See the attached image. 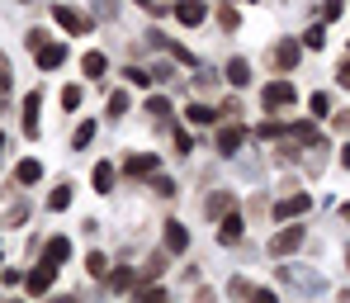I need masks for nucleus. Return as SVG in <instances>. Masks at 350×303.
<instances>
[{"label":"nucleus","instance_id":"obj_36","mask_svg":"<svg viewBox=\"0 0 350 303\" xmlns=\"http://www.w3.org/2000/svg\"><path fill=\"white\" fill-rule=\"evenodd\" d=\"M175 152H180V157L189 152V133H185V128H175Z\"/></svg>","mask_w":350,"mask_h":303},{"label":"nucleus","instance_id":"obj_3","mask_svg":"<svg viewBox=\"0 0 350 303\" xmlns=\"http://www.w3.org/2000/svg\"><path fill=\"white\" fill-rule=\"evenodd\" d=\"M53 280H57V265H53V261H43V265H33V270H29V280H24V289H29L33 299H43V294L53 289Z\"/></svg>","mask_w":350,"mask_h":303},{"label":"nucleus","instance_id":"obj_35","mask_svg":"<svg viewBox=\"0 0 350 303\" xmlns=\"http://www.w3.org/2000/svg\"><path fill=\"white\" fill-rule=\"evenodd\" d=\"M218 19H223V29H237V10H232V5H223V10H218Z\"/></svg>","mask_w":350,"mask_h":303},{"label":"nucleus","instance_id":"obj_10","mask_svg":"<svg viewBox=\"0 0 350 303\" xmlns=\"http://www.w3.org/2000/svg\"><path fill=\"white\" fill-rule=\"evenodd\" d=\"M157 166H161V161H157L152 152H142V157H128V161H123V171H128L133 181H137V176H157Z\"/></svg>","mask_w":350,"mask_h":303},{"label":"nucleus","instance_id":"obj_23","mask_svg":"<svg viewBox=\"0 0 350 303\" xmlns=\"http://www.w3.org/2000/svg\"><path fill=\"white\" fill-rule=\"evenodd\" d=\"M66 204H71V185H57V189H53V194H48V209H66Z\"/></svg>","mask_w":350,"mask_h":303},{"label":"nucleus","instance_id":"obj_25","mask_svg":"<svg viewBox=\"0 0 350 303\" xmlns=\"http://www.w3.org/2000/svg\"><path fill=\"white\" fill-rule=\"evenodd\" d=\"M213 119H218V114H213L208 105H189V123H199V128H204V123H213Z\"/></svg>","mask_w":350,"mask_h":303},{"label":"nucleus","instance_id":"obj_18","mask_svg":"<svg viewBox=\"0 0 350 303\" xmlns=\"http://www.w3.org/2000/svg\"><path fill=\"white\" fill-rule=\"evenodd\" d=\"M218 233H223V242H241V218H237L232 209L223 213V228H218Z\"/></svg>","mask_w":350,"mask_h":303},{"label":"nucleus","instance_id":"obj_11","mask_svg":"<svg viewBox=\"0 0 350 303\" xmlns=\"http://www.w3.org/2000/svg\"><path fill=\"white\" fill-rule=\"evenodd\" d=\"M289 142L317 147V142H322V128H317V123H289Z\"/></svg>","mask_w":350,"mask_h":303},{"label":"nucleus","instance_id":"obj_20","mask_svg":"<svg viewBox=\"0 0 350 303\" xmlns=\"http://www.w3.org/2000/svg\"><path fill=\"white\" fill-rule=\"evenodd\" d=\"M90 181H95V189H100V194H105V189H109V185H114V166H109V161H100V166H95V171H90Z\"/></svg>","mask_w":350,"mask_h":303},{"label":"nucleus","instance_id":"obj_9","mask_svg":"<svg viewBox=\"0 0 350 303\" xmlns=\"http://www.w3.org/2000/svg\"><path fill=\"white\" fill-rule=\"evenodd\" d=\"M241 142H246V128H241V123H228V128L218 133V152H223V157H232Z\"/></svg>","mask_w":350,"mask_h":303},{"label":"nucleus","instance_id":"obj_16","mask_svg":"<svg viewBox=\"0 0 350 303\" xmlns=\"http://www.w3.org/2000/svg\"><path fill=\"white\" fill-rule=\"evenodd\" d=\"M66 256H71V242H66V237H53V242L43 246V261H53V265H62Z\"/></svg>","mask_w":350,"mask_h":303},{"label":"nucleus","instance_id":"obj_8","mask_svg":"<svg viewBox=\"0 0 350 303\" xmlns=\"http://www.w3.org/2000/svg\"><path fill=\"white\" fill-rule=\"evenodd\" d=\"M38 105H43V95L29 90L24 95V137H38Z\"/></svg>","mask_w":350,"mask_h":303},{"label":"nucleus","instance_id":"obj_44","mask_svg":"<svg viewBox=\"0 0 350 303\" xmlns=\"http://www.w3.org/2000/svg\"><path fill=\"white\" fill-rule=\"evenodd\" d=\"M346 256H350V251H346Z\"/></svg>","mask_w":350,"mask_h":303},{"label":"nucleus","instance_id":"obj_15","mask_svg":"<svg viewBox=\"0 0 350 303\" xmlns=\"http://www.w3.org/2000/svg\"><path fill=\"white\" fill-rule=\"evenodd\" d=\"M185 246H189L185 223H166V251H185Z\"/></svg>","mask_w":350,"mask_h":303},{"label":"nucleus","instance_id":"obj_17","mask_svg":"<svg viewBox=\"0 0 350 303\" xmlns=\"http://www.w3.org/2000/svg\"><path fill=\"white\" fill-rule=\"evenodd\" d=\"M228 209H232V194H208V199H204V213H208V218H223Z\"/></svg>","mask_w":350,"mask_h":303},{"label":"nucleus","instance_id":"obj_14","mask_svg":"<svg viewBox=\"0 0 350 303\" xmlns=\"http://www.w3.org/2000/svg\"><path fill=\"white\" fill-rule=\"evenodd\" d=\"M298 53H303V48H298V43H280V48H275V66H284V71H289V66H298Z\"/></svg>","mask_w":350,"mask_h":303},{"label":"nucleus","instance_id":"obj_40","mask_svg":"<svg viewBox=\"0 0 350 303\" xmlns=\"http://www.w3.org/2000/svg\"><path fill=\"white\" fill-rule=\"evenodd\" d=\"M341 166H350V142H346V147H341Z\"/></svg>","mask_w":350,"mask_h":303},{"label":"nucleus","instance_id":"obj_1","mask_svg":"<svg viewBox=\"0 0 350 303\" xmlns=\"http://www.w3.org/2000/svg\"><path fill=\"white\" fill-rule=\"evenodd\" d=\"M293 100H298V90H293V81H270L265 90H260V105L275 114V109H293Z\"/></svg>","mask_w":350,"mask_h":303},{"label":"nucleus","instance_id":"obj_30","mask_svg":"<svg viewBox=\"0 0 350 303\" xmlns=\"http://www.w3.org/2000/svg\"><path fill=\"white\" fill-rule=\"evenodd\" d=\"M147 114H157V119H166V114H171V100H161V95H152V100H147Z\"/></svg>","mask_w":350,"mask_h":303},{"label":"nucleus","instance_id":"obj_28","mask_svg":"<svg viewBox=\"0 0 350 303\" xmlns=\"http://www.w3.org/2000/svg\"><path fill=\"white\" fill-rule=\"evenodd\" d=\"M10 100V57L0 53V105Z\"/></svg>","mask_w":350,"mask_h":303},{"label":"nucleus","instance_id":"obj_31","mask_svg":"<svg viewBox=\"0 0 350 303\" xmlns=\"http://www.w3.org/2000/svg\"><path fill=\"white\" fill-rule=\"evenodd\" d=\"M284 133H289V128H284V123H260V128H256V137H284Z\"/></svg>","mask_w":350,"mask_h":303},{"label":"nucleus","instance_id":"obj_29","mask_svg":"<svg viewBox=\"0 0 350 303\" xmlns=\"http://www.w3.org/2000/svg\"><path fill=\"white\" fill-rule=\"evenodd\" d=\"M303 43H308V48H322V43H327V29H322V24H312V29L303 34Z\"/></svg>","mask_w":350,"mask_h":303},{"label":"nucleus","instance_id":"obj_32","mask_svg":"<svg viewBox=\"0 0 350 303\" xmlns=\"http://www.w3.org/2000/svg\"><path fill=\"white\" fill-rule=\"evenodd\" d=\"M341 10H346L341 0H322V19H327V24H332V19H341Z\"/></svg>","mask_w":350,"mask_h":303},{"label":"nucleus","instance_id":"obj_13","mask_svg":"<svg viewBox=\"0 0 350 303\" xmlns=\"http://www.w3.org/2000/svg\"><path fill=\"white\" fill-rule=\"evenodd\" d=\"M228 81H232L237 90H241V85H251V66H246V57H232V62H228Z\"/></svg>","mask_w":350,"mask_h":303},{"label":"nucleus","instance_id":"obj_19","mask_svg":"<svg viewBox=\"0 0 350 303\" xmlns=\"http://www.w3.org/2000/svg\"><path fill=\"white\" fill-rule=\"evenodd\" d=\"M38 176H43V166H38V161H19V166H14V181H19V185H33Z\"/></svg>","mask_w":350,"mask_h":303},{"label":"nucleus","instance_id":"obj_26","mask_svg":"<svg viewBox=\"0 0 350 303\" xmlns=\"http://www.w3.org/2000/svg\"><path fill=\"white\" fill-rule=\"evenodd\" d=\"M123 114H128V95L114 90V95H109V119H123Z\"/></svg>","mask_w":350,"mask_h":303},{"label":"nucleus","instance_id":"obj_21","mask_svg":"<svg viewBox=\"0 0 350 303\" xmlns=\"http://www.w3.org/2000/svg\"><path fill=\"white\" fill-rule=\"evenodd\" d=\"M308 109H312V119H327V114H332V95H327V90H317V95L308 100Z\"/></svg>","mask_w":350,"mask_h":303},{"label":"nucleus","instance_id":"obj_33","mask_svg":"<svg viewBox=\"0 0 350 303\" xmlns=\"http://www.w3.org/2000/svg\"><path fill=\"white\" fill-rule=\"evenodd\" d=\"M62 105L76 109V105H81V85H66V90H62Z\"/></svg>","mask_w":350,"mask_h":303},{"label":"nucleus","instance_id":"obj_24","mask_svg":"<svg viewBox=\"0 0 350 303\" xmlns=\"http://www.w3.org/2000/svg\"><path fill=\"white\" fill-rule=\"evenodd\" d=\"M90 137H95V123L85 119L81 128H76V133H71V147H90Z\"/></svg>","mask_w":350,"mask_h":303},{"label":"nucleus","instance_id":"obj_27","mask_svg":"<svg viewBox=\"0 0 350 303\" xmlns=\"http://www.w3.org/2000/svg\"><path fill=\"white\" fill-rule=\"evenodd\" d=\"M123 81H128V85H152V71H142V66H128V71H123Z\"/></svg>","mask_w":350,"mask_h":303},{"label":"nucleus","instance_id":"obj_42","mask_svg":"<svg viewBox=\"0 0 350 303\" xmlns=\"http://www.w3.org/2000/svg\"><path fill=\"white\" fill-rule=\"evenodd\" d=\"M24 5H29V0H24Z\"/></svg>","mask_w":350,"mask_h":303},{"label":"nucleus","instance_id":"obj_41","mask_svg":"<svg viewBox=\"0 0 350 303\" xmlns=\"http://www.w3.org/2000/svg\"><path fill=\"white\" fill-rule=\"evenodd\" d=\"M346 218H350V204H346Z\"/></svg>","mask_w":350,"mask_h":303},{"label":"nucleus","instance_id":"obj_38","mask_svg":"<svg viewBox=\"0 0 350 303\" xmlns=\"http://www.w3.org/2000/svg\"><path fill=\"white\" fill-rule=\"evenodd\" d=\"M336 76H341V85H346V90H350V62H346V66H341V71H336Z\"/></svg>","mask_w":350,"mask_h":303},{"label":"nucleus","instance_id":"obj_4","mask_svg":"<svg viewBox=\"0 0 350 303\" xmlns=\"http://www.w3.org/2000/svg\"><path fill=\"white\" fill-rule=\"evenodd\" d=\"M175 19H180L185 29H199V24L208 19V5H204V0H180V5H175Z\"/></svg>","mask_w":350,"mask_h":303},{"label":"nucleus","instance_id":"obj_39","mask_svg":"<svg viewBox=\"0 0 350 303\" xmlns=\"http://www.w3.org/2000/svg\"><path fill=\"white\" fill-rule=\"evenodd\" d=\"M336 128H341V133H350V114H336Z\"/></svg>","mask_w":350,"mask_h":303},{"label":"nucleus","instance_id":"obj_34","mask_svg":"<svg viewBox=\"0 0 350 303\" xmlns=\"http://www.w3.org/2000/svg\"><path fill=\"white\" fill-rule=\"evenodd\" d=\"M109 285H114V289H128V285H133V270H114Z\"/></svg>","mask_w":350,"mask_h":303},{"label":"nucleus","instance_id":"obj_22","mask_svg":"<svg viewBox=\"0 0 350 303\" xmlns=\"http://www.w3.org/2000/svg\"><path fill=\"white\" fill-rule=\"evenodd\" d=\"M85 270H90L95 280H100V275H109V256H105V251H90V256H85Z\"/></svg>","mask_w":350,"mask_h":303},{"label":"nucleus","instance_id":"obj_6","mask_svg":"<svg viewBox=\"0 0 350 303\" xmlns=\"http://www.w3.org/2000/svg\"><path fill=\"white\" fill-rule=\"evenodd\" d=\"M303 246V228H280L275 237H270V256H289Z\"/></svg>","mask_w":350,"mask_h":303},{"label":"nucleus","instance_id":"obj_37","mask_svg":"<svg viewBox=\"0 0 350 303\" xmlns=\"http://www.w3.org/2000/svg\"><path fill=\"white\" fill-rule=\"evenodd\" d=\"M152 194H175V185H171V181H161V176H157V181H152Z\"/></svg>","mask_w":350,"mask_h":303},{"label":"nucleus","instance_id":"obj_2","mask_svg":"<svg viewBox=\"0 0 350 303\" xmlns=\"http://www.w3.org/2000/svg\"><path fill=\"white\" fill-rule=\"evenodd\" d=\"M53 19H57L66 34H76V38L90 34V14H81V10H71V5H53Z\"/></svg>","mask_w":350,"mask_h":303},{"label":"nucleus","instance_id":"obj_12","mask_svg":"<svg viewBox=\"0 0 350 303\" xmlns=\"http://www.w3.org/2000/svg\"><path fill=\"white\" fill-rule=\"evenodd\" d=\"M81 71H85V76H95V81H100V76H105V71H109V57H105V53H85V57H81Z\"/></svg>","mask_w":350,"mask_h":303},{"label":"nucleus","instance_id":"obj_7","mask_svg":"<svg viewBox=\"0 0 350 303\" xmlns=\"http://www.w3.org/2000/svg\"><path fill=\"white\" fill-rule=\"evenodd\" d=\"M308 209H312V194H284L275 204V218H303Z\"/></svg>","mask_w":350,"mask_h":303},{"label":"nucleus","instance_id":"obj_43","mask_svg":"<svg viewBox=\"0 0 350 303\" xmlns=\"http://www.w3.org/2000/svg\"><path fill=\"white\" fill-rule=\"evenodd\" d=\"M251 5H256V0H251Z\"/></svg>","mask_w":350,"mask_h":303},{"label":"nucleus","instance_id":"obj_5","mask_svg":"<svg viewBox=\"0 0 350 303\" xmlns=\"http://www.w3.org/2000/svg\"><path fill=\"white\" fill-rule=\"evenodd\" d=\"M33 53H38V66H43V71H57V66H66V43H48V38H43Z\"/></svg>","mask_w":350,"mask_h":303}]
</instances>
